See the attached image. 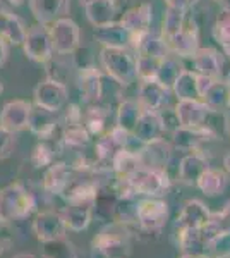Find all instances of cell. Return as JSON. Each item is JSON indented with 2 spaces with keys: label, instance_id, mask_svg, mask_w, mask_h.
Segmentation results:
<instances>
[{
  "label": "cell",
  "instance_id": "cell-1",
  "mask_svg": "<svg viewBox=\"0 0 230 258\" xmlns=\"http://www.w3.org/2000/svg\"><path fill=\"white\" fill-rule=\"evenodd\" d=\"M36 202L21 182H12L0 189V220H23L35 212Z\"/></svg>",
  "mask_w": 230,
  "mask_h": 258
},
{
  "label": "cell",
  "instance_id": "cell-2",
  "mask_svg": "<svg viewBox=\"0 0 230 258\" xmlns=\"http://www.w3.org/2000/svg\"><path fill=\"white\" fill-rule=\"evenodd\" d=\"M131 229L114 220L95 236L93 248L103 258H127L131 253Z\"/></svg>",
  "mask_w": 230,
  "mask_h": 258
},
{
  "label": "cell",
  "instance_id": "cell-3",
  "mask_svg": "<svg viewBox=\"0 0 230 258\" xmlns=\"http://www.w3.org/2000/svg\"><path fill=\"white\" fill-rule=\"evenodd\" d=\"M100 62L108 76L122 86H129L137 78L136 55L129 48L103 47L100 52Z\"/></svg>",
  "mask_w": 230,
  "mask_h": 258
},
{
  "label": "cell",
  "instance_id": "cell-4",
  "mask_svg": "<svg viewBox=\"0 0 230 258\" xmlns=\"http://www.w3.org/2000/svg\"><path fill=\"white\" fill-rule=\"evenodd\" d=\"M125 181L137 197L144 198H160L170 189V177L165 170L151 169L141 165L136 172H132Z\"/></svg>",
  "mask_w": 230,
  "mask_h": 258
},
{
  "label": "cell",
  "instance_id": "cell-5",
  "mask_svg": "<svg viewBox=\"0 0 230 258\" xmlns=\"http://www.w3.org/2000/svg\"><path fill=\"white\" fill-rule=\"evenodd\" d=\"M169 222V203L160 198H143L137 203V226L144 232H158Z\"/></svg>",
  "mask_w": 230,
  "mask_h": 258
},
{
  "label": "cell",
  "instance_id": "cell-6",
  "mask_svg": "<svg viewBox=\"0 0 230 258\" xmlns=\"http://www.w3.org/2000/svg\"><path fill=\"white\" fill-rule=\"evenodd\" d=\"M24 53L28 59L38 62V64H47L53 57V43L50 36V28L47 24H35L26 33L24 38Z\"/></svg>",
  "mask_w": 230,
  "mask_h": 258
},
{
  "label": "cell",
  "instance_id": "cell-7",
  "mask_svg": "<svg viewBox=\"0 0 230 258\" xmlns=\"http://www.w3.org/2000/svg\"><path fill=\"white\" fill-rule=\"evenodd\" d=\"M53 52L58 55H72L81 47V30L72 19L60 18L50 28Z\"/></svg>",
  "mask_w": 230,
  "mask_h": 258
},
{
  "label": "cell",
  "instance_id": "cell-8",
  "mask_svg": "<svg viewBox=\"0 0 230 258\" xmlns=\"http://www.w3.org/2000/svg\"><path fill=\"white\" fill-rule=\"evenodd\" d=\"M28 129L36 135L40 140H53L60 141L62 129H64V122L58 120V112H50L40 105H33L31 103V112H29V120H28Z\"/></svg>",
  "mask_w": 230,
  "mask_h": 258
},
{
  "label": "cell",
  "instance_id": "cell-9",
  "mask_svg": "<svg viewBox=\"0 0 230 258\" xmlns=\"http://www.w3.org/2000/svg\"><path fill=\"white\" fill-rule=\"evenodd\" d=\"M31 229L40 243H48V241L65 238V232H67V226H65L62 214L53 210L40 212L33 220Z\"/></svg>",
  "mask_w": 230,
  "mask_h": 258
},
{
  "label": "cell",
  "instance_id": "cell-10",
  "mask_svg": "<svg viewBox=\"0 0 230 258\" xmlns=\"http://www.w3.org/2000/svg\"><path fill=\"white\" fill-rule=\"evenodd\" d=\"M67 86L64 83L48 80V78L35 88V103L50 112H60L67 103Z\"/></svg>",
  "mask_w": 230,
  "mask_h": 258
},
{
  "label": "cell",
  "instance_id": "cell-11",
  "mask_svg": "<svg viewBox=\"0 0 230 258\" xmlns=\"http://www.w3.org/2000/svg\"><path fill=\"white\" fill-rule=\"evenodd\" d=\"M163 133H165V122H163L162 112L143 109L131 135L141 145H146L151 143V141L162 140Z\"/></svg>",
  "mask_w": 230,
  "mask_h": 258
},
{
  "label": "cell",
  "instance_id": "cell-12",
  "mask_svg": "<svg viewBox=\"0 0 230 258\" xmlns=\"http://www.w3.org/2000/svg\"><path fill=\"white\" fill-rule=\"evenodd\" d=\"M215 110H211L203 100H179L174 109L179 126L199 127L208 126V119Z\"/></svg>",
  "mask_w": 230,
  "mask_h": 258
},
{
  "label": "cell",
  "instance_id": "cell-13",
  "mask_svg": "<svg viewBox=\"0 0 230 258\" xmlns=\"http://www.w3.org/2000/svg\"><path fill=\"white\" fill-rule=\"evenodd\" d=\"M65 220L67 231L83 232L90 227L95 215V200H81V202L65 203V209L60 212Z\"/></svg>",
  "mask_w": 230,
  "mask_h": 258
},
{
  "label": "cell",
  "instance_id": "cell-14",
  "mask_svg": "<svg viewBox=\"0 0 230 258\" xmlns=\"http://www.w3.org/2000/svg\"><path fill=\"white\" fill-rule=\"evenodd\" d=\"M215 138H216V133L208 126H199V127L179 126L177 129L172 131V145L175 148L184 150V152L198 150L203 143Z\"/></svg>",
  "mask_w": 230,
  "mask_h": 258
},
{
  "label": "cell",
  "instance_id": "cell-15",
  "mask_svg": "<svg viewBox=\"0 0 230 258\" xmlns=\"http://www.w3.org/2000/svg\"><path fill=\"white\" fill-rule=\"evenodd\" d=\"M211 220V212L199 200H189L182 207L181 214L175 220V229H191V231H201Z\"/></svg>",
  "mask_w": 230,
  "mask_h": 258
},
{
  "label": "cell",
  "instance_id": "cell-16",
  "mask_svg": "<svg viewBox=\"0 0 230 258\" xmlns=\"http://www.w3.org/2000/svg\"><path fill=\"white\" fill-rule=\"evenodd\" d=\"M31 103L26 100H12L4 105L0 112V126L11 133H19L28 127Z\"/></svg>",
  "mask_w": 230,
  "mask_h": 258
},
{
  "label": "cell",
  "instance_id": "cell-17",
  "mask_svg": "<svg viewBox=\"0 0 230 258\" xmlns=\"http://www.w3.org/2000/svg\"><path fill=\"white\" fill-rule=\"evenodd\" d=\"M131 47L134 48L136 55H151L158 59H165L167 55H170L167 40L162 35H155L151 30L131 35Z\"/></svg>",
  "mask_w": 230,
  "mask_h": 258
},
{
  "label": "cell",
  "instance_id": "cell-18",
  "mask_svg": "<svg viewBox=\"0 0 230 258\" xmlns=\"http://www.w3.org/2000/svg\"><path fill=\"white\" fill-rule=\"evenodd\" d=\"M210 167V159L203 150H191L179 164V179L187 186H196L199 176Z\"/></svg>",
  "mask_w": 230,
  "mask_h": 258
},
{
  "label": "cell",
  "instance_id": "cell-19",
  "mask_svg": "<svg viewBox=\"0 0 230 258\" xmlns=\"http://www.w3.org/2000/svg\"><path fill=\"white\" fill-rule=\"evenodd\" d=\"M143 167H151V169H162L169 165L170 159H172V145L167 143L165 140H157L151 143H146L139 148L137 152Z\"/></svg>",
  "mask_w": 230,
  "mask_h": 258
},
{
  "label": "cell",
  "instance_id": "cell-20",
  "mask_svg": "<svg viewBox=\"0 0 230 258\" xmlns=\"http://www.w3.org/2000/svg\"><path fill=\"white\" fill-rule=\"evenodd\" d=\"M169 91L158 80H143L137 90V103L146 110H162L169 98Z\"/></svg>",
  "mask_w": 230,
  "mask_h": 258
},
{
  "label": "cell",
  "instance_id": "cell-21",
  "mask_svg": "<svg viewBox=\"0 0 230 258\" xmlns=\"http://www.w3.org/2000/svg\"><path fill=\"white\" fill-rule=\"evenodd\" d=\"M29 9L40 24H50L69 14L70 0H29Z\"/></svg>",
  "mask_w": 230,
  "mask_h": 258
},
{
  "label": "cell",
  "instance_id": "cell-22",
  "mask_svg": "<svg viewBox=\"0 0 230 258\" xmlns=\"http://www.w3.org/2000/svg\"><path fill=\"white\" fill-rule=\"evenodd\" d=\"M167 43H169V50L170 53L177 57H191L198 52L199 48V38H198V28H196L194 21L191 23V26H186L179 33H175L174 36L167 38Z\"/></svg>",
  "mask_w": 230,
  "mask_h": 258
},
{
  "label": "cell",
  "instance_id": "cell-23",
  "mask_svg": "<svg viewBox=\"0 0 230 258\" xmlns=\"http://www.w3.org/2000/svg\"><path fill=\"white\" fill-rule=\"evenodd\" d=\"M93 38L98 43H102L103 47H131V33L125 30L120 21L119 23L112 21V23L103 24V26H96L93 31Z\"/></svg>",
  "mask_w": 230,
  "mask_h": 258
},
{
  "label": "cell",
  "instance_id": "cell-24",
  "mask_svg": "<svg viewBox=\"0 0 230 258\" xmlns=\"http://www.w3.org/2000/svg\"><path fill=\"white\" fill-rule=\"evenodd\" d=\"M78 88L79 93L85 102L88 103H96L100 98H102V91H103V85H102V74L100 71L90 66V68H83L78 69Z\"/></svg>",
  "mask_w": 230,
  "mask_h": 258
},
{
  "label": "cell",
  "instance_id": "cell-25",
  "mask_svg": "<svg viewBox=\"0 0 230 258\" xmlns=\"http://www.w3.org/2000/svg\"><path fill=\"white\" fill-rule=\"evenodd\" d=\"M72 165H67L65 162H53L48 165L43 176V189L48 195H62L65 186L69 184L72 177Z\"/></svg>",
  "mask_w": 230,
  "mask_h": 258
},
{
  "label": "cell",
  "instance_id": "cell-26",
  "mask_svg": "<svg viewBox=\"0 0 230 258\" xmlns=\"http://www.w3.org/2000/svg\"><path fill=\"white\" fill-rule=\"evenodd\" d=\"M194 62V69L198 74L213 78V80H220L221 69H223V60H221L220 52L215 48H198V52L192 55Z\"/></svg>",
  "mask_w": 230,
  "mask_h": 258
},
{
  "label": "cell",
  "instance_id": "cell-27",
  "mask_svg": "<svg viewBox=\"0 0 230 258\" xmlns=\"http://www.w3.org/2000/svg\"><path fill=\"white\" fill-rule=\"evenodd\" d=\"M151 21H153V6L144 2L141 6L134 7V9L125 12L124 18L120 19V23L124 24V28L131 35H137V33L149 31Z\"/></svg>",
  "mask_w": 230,
  "mask_h": 258
},
{
  "label": "cell",
  "instance_id": "cell-28",
  "mask_svg": "<svg viewBox=\"0 0 230 258\" xmlns=\"http://www.w3.org/2000/svg\"><path fill=\"white\" fill-rule=\"evenodd\" d=\"M198 189L201 191L203 195L210 198L220 197V195L225 193L228 186V176L225 170L221 169H215V167H208L204 172L199 176L198 182H196Z\"/></svg>",
  "mask_w": 230,
  "mask_h": 258
},
{
  "label": "cell",
  "instance_id": "cell-29",
  "mask_svg": "<svg viewBox=\"0 0 230 258\" xmlns=\"http://www.w3.org/2000/svg\"><path fill=\"white\" fill-rule=\"evenodd\" d=\"M83 6H85L88 21L95 28L115 21V14H117L115 0H88Z\"/></svg>",
  "mask_w": 230,
  "mask_h": 258
},
{
  "label": "cell",
  "instance_id": "cell-30",
  "mask_svg": "<svg viewBox=\"0 0 230 258\" xmlns=\"http://www.w3.org/2000/svg\"><path fill=\"white\" fill-rule=\"evenodd\" d=\"M26 28L18 16L11 14L9 11H0V36L11 41L12 45H23L26 38Z\"/></svg>",
  "mask_w": 230,
  "mask_h": 258
},
{
  "label": "cell",
  "instance_id": "cell-31",
  "mask_svg": "<svg viewBox=\"0 0 230 258\" xmlns=\"http://www.w3.org/2000/svg\"><path fill=\"white\" fill-rule=\"evenodd\" d=\"M141 167V160L137 152H132L129 148H122L112 160V170L117 177L127 179L132 172H136Z\"/></svg>",
  "mask_w": 230,
  "mask_h": 258
},
{
  "label": "cell",
  "instance_id": "cell-32",
  "mask_svg": "<svg viewBox=\"0 0 230 258\" xmlns=\"http://www.w3.org/2000/svg\"><path fill=\"white\" fill-rule=\"evenodd\" d=\"M172 91L179 100H201L198 91V73L184 69L181 76L175 80Z\"/></svg>",
  "mask_w": 230,
  "mask_h": 258
},
{
  "label": "cell",
  "instance_id": "cell-33",
  "mask_svg": "<svg viewBox=\"0 0 230 258\" xmlns=\"http://www.w3.org/2000/svg\"><path fill=\"white\" fill-rule=\"evenodd\" d=\"M110 115V112L105 107L100 105H91L85 114H83V126L88 129L91 136H102L105 135L107 127V119Z\"/></svg>",
  "mask_w": 230,
  "mask_h": 258
},
{
  "label": "cell",
  "instance_id": "cell-34",
  "mask_svg": "<svg viewBox=\"0 0 230 258\" xmlns=\"http://www.w3.org/2000/svg\"><path fill=\"white\" fill-rule=\"evenodd\" d=\"M184 71V66L179 62V57L170 53L167 55L165 59H162L160 62V69H158V74H157V80L162 83L165 88L172 90L175 80L181 76V73Z\"/></svg>",
  "mask_w": 230,
  "mask_h": 258
},
{
  "label": "cell",
  "instance_id": "cell-35",
  "mask_svg": "<svg viewBox=\"0 0 230 258\" xmlns=\"http://www.w3.org/2000/svg\"><path fill=\"white\" fill-rule=\"evenodd\" d=\"M141 105L134 100H124L119 103V109H117V126L125 129L127 133H132L137 119L141 114Z\"/></svg>",
  "mask_w": 230,
  "mask_h": 258
},
{
  "label": "cell",
  "instance_id": "cell-36",
  "mask_svg": "<svg viewBox=\"0 0 230 258\" xmlns=\"http://www.w3.org/2000/svg\"><path fill=\"white\" fill-rule=\"evenodd\" d=\"M228 97H230V88L227 86V83L221 80H215V83L210 86V90L204 93L203 102L206 103L211 110L218 112L227 107Z\"/></svg>",
  "mask_w": 230,
  "mask_h": 258
},
{
  "label": "cell",
  "instance_id": "cell-37",
  "mask_svg": "<svg viewBox=\"0 0 230 258\" xmlns=\"http://www.w3.org/2000/svg\"><path fill=\"white\" fill-rule=\"evenodd\" d=\"M41 256L43 258H78L74 244L65 238L41 243Z\"/></svg>",
  "mask_w": 230,
  "mask_h": 258
},
{
  "label": "cell",
  "instance_id": "cell-38",
  "mask_svg": "<svg viewBox=\"0 0 230 258\" xmlns=\"http://www.w3.org/2000/svg\"><path fill=\"white\" fill-rule=\"evenodd\" d=\"M91 140V135L83 124H74V126H64L60 136V143L69 148H85Z\"/></svg>",
  "mask_w": 230,
  "mask_h": 258
},
{
  "label": "cell",
  "instance_id": "cell-39",
  "mask_svg": "<svg viewBox=\"0 0 230 258\" xmlns=\"http://www.w3.org/2000/svg\"><path fill=\"white\" fill-rule=\"evenodd\" d=\"M186 24V12L174 9V7H167L165 14H163V26H162V36L163 38H170L175 33H179Z\"/></svg>",
  "mask_w": 230,
  "mask_h": 258
},
{
  "label": "cell",
  "instance_id": "cell-40",
  "mask_svg": "<svg viewBox=\"0 0 230 258\" xmlns=\"http://www.w3.org/2000/svg\"><path fill=\"white\" fill-rule=\"evenodd\" d=\"M213 38L216 40V43H220L223 52H227L230 48V11L228 9L221 11L215 21V24H213Z\"/></svg>",
  "mask_w": 230,
  "mask_h": 258
},
{
  "label": "cell",
  "instance_id": "cell-41",
  "mask_svg": "<svg viewBox=\"0 0 230 258\" xmlns=\"http://www.w3.org/2000/svg\"><path fill=\"white\" fill-rule=\"evenodd\" d=\"M162 59L151 55H136V69L137 78L143 80H157L158 69H160Z\"/></svg>",
  "mask_w": 230,
  "mask_h": 258
},
{
  "label": "cell",
  "instance_id": "cell-42",
  "mask_svg": "<svg viewBox=\"0 0 230 258\" xmlns=\"http://www.w3.org/2000/svg\"><path fill=\"white\" fill-rule=\"evenodd\" d=\"M55 162V150H53L47 141H41L35 147L31 153V164L35 165L36 169H45L48 165H52Z\"/></svg>",
  "mask_w": 230,
  "mask_h": 258
},
{
  "label": "cell",
  "instance_id": "cell-43",
  "mask_svg": "<svg viewBox=\"0 0 230 258\" xmlns=\"http://www.w3.org/2000/svg\"><path fill=\"white\" fill-rule=\"evenodd\" d=\"M16 140H14V133L7 131L0 126V160H6L11 157L12 150H14Z\"/></svg>",
  "mask_w": 230,
  "mask_h": 258
},
{
  "label": "cell",
  "instance_id": "cell-44",
  "mask_svg": "<svg viewBox=\"0 0 230 258\" xmlns=\"http://www.w3.org/2000/svg\"><path fill=\"white\" fill-rule=\"evenodd\" d=\"M64 126H74V124H83V110L79 109L76 103H70L65 109V117H64Z\"/></svg>",
  "mask_w": 230,
  "mask_h": 258
},
{
  "label": "cell",
  "instance_id": "cell-45",
  "mask_svg": "<svg viewBox=\"0 0 230 258\" xmlns=\"http://www.w3.org/2000/svg\"><path fill=\"white\" fill-rule=\"evenodd\" d=\"M211 219L221 227V231L230 232V202L223 207V210H221V212L211 214Z\"/></svg>",
  "mask_w": 230,
  "mask_h": 258
},
{
  "label": "cell",
  "instance_id": "cell-46",
  "mask_svg": "<svg viewBox=\"0 0 230 258\" xmlns=\"http://www.w3.org/2000/svg\"><path fill=\"white\" fill-rule=\"evenodd\" d=\"M198 2L199 0H165L167 7H174V9H179V11H184V12L192 9Z\"/></svg>",
  "mask_w": 230,
  "mask_h": 258
},
{
  "label": "cell",
  "instance_id": "cell-47",
  "mask_svg": "<svg viewBox=\"0 0 230 258\" xmlns=\"http://www.w3.org/2000/svg\"><path fill=\"white\" fill-rule=\"evenodd\" d=\"M215 83L213 78H208V76H203V74H198V91H199V97H204V93H206L208 90H210V86Z\"/></svg>",
  "mask_w": 230,
  "mask_h": 258
},
{
  "label": "cell",
  "instance_id": "cell-48",
  "mask_svg": "<svg viewBox=\"0 0 230 258\" xmlns=\"http://www.w3.org/2000/svg\"><path fill=\"white\" fill-rule=\"evenodd\" d=\"M7 53H9V48H7L6 40L0 36V66H4V62L7 60Z\"/></svg>",
  "mask_w": 230,
  "mask_h": 258
},
{
  "label": "cell",
  "instance_id": "cell-49",
  "mask_svg": "<svg viewBox=\"0 0 230 258\" xmlns=\"http://www.w3.org/2000/svg\"><path fill=\"white\" fill-rule=\"evenodd\" d=\"M9 244H11L9 239H6L4 236H0V255H2V253L6 251L7 248H9Z\"/></svg>",
  "mask_w": 230,
  "mask_h": 258
},
{
  "label": "cell",
  "instance_id": "cell-50",
  "mask_svg": "<svg viewBox=\"0 0 230 258\" xmlns=\"http://www.w3.org/2000/svg\"><path fill=\"white\" fill-rule=\"evenodd\" d=\"M223 167L230 174V152H227V155L223 157Z\"/></svg>",
  "mask_w": 230,
  "mask_h": 258
},
{
  "label": "cell",
  "instance_id": "cell-51",
  "mask_svg": "<svg viewBox=\"0 0 230 258\" xmlns=\"http://www.w3.org/2000/svg\"><path fill=\"white\" fill-rule=\"evenodd\" d=\"M181 258H211V256H208V255H189V253H184Z\"/></svg>",
  "mask_w": 230,
  "mask_h": 258
},
{
  "label": "cell",
  "instance_id": "cell-52",
  "mask_svg": "<svg viewBox=\"0 0 230 258\" xmlns=\"http://www.w3.org/2000/svg\"><path fill=\"white\" fill-rule=\"evenodd\" d=\"M12 258H36V256L31 255V253H18V255H14Z\"/></svg>",
  "mask_w": 230,
  "mask_h": 258
},
{
  "label": "cell",
  "instance_id": "cell-53",
  "mask_svg": "<svg viewBox=\"0 0 230 258\" xmlns=\"http://www.w3.org/2000/svg\"><path fill=\"white\" fill-rule=\"evenodd\" d=\"M225 83H227V86H228V88H230V71H228L227 78H225Z\"/></svg>",
  "mask_w": 230,
  "mask_h": 258
},
{
  "label": "cell",
  "instance_id": "cell-54",
  "mask_svg": "<svg viewBox=\"0 0 230 258\" xmlns=\"http://www.w3.org/2000/svg\"><path fill=\"white\" fill-rule=\"evenodd\" d=\"M4 227H6V222H4V220H0V232H2Z\"/></svg>",
  "mask_w": 230,
  "mask_h": 258
},
{
  "label": "cell",
  "instance_id": "cell-55",
  "mask_svg": "<svg viewBox=\"0 0 230 258\" xmlns=\"http://www.w3.org/2000/svg\"><path fill=\"white\" fill-rule=\"evenodd\" d=\"M4 93V86H2V83H0V95Z\"/></svg>",
  "mask_w": 230,
  "mask_h": 258
},
{
  "label": "cell",
  "instance_id": "cell-56",
  "mask_svg": "<svg viewBox=\"0 0 230 258\" xmlns=\"http://www.w3.org/2000/svg\"><path fill=\"white\" fill-rule=\"evenodd\" d=\"M0 4H9V0H0Z\"/></svg>",
  "mask_w": 230,
  "mask_h": 258
},
{
  "label": "cell",
  "instance_id": "cell-57",
  "mask_svg": "<svg viewBox=\"0 0 230 258\" xmlns=\"http://www.w3.org/2000/svg\"><path fill=\"white\" fill-rule=\"evenodd\" d=\"M227 109L230 110V97H228V102H227Z\"/></svg>",
  "mask_w": 230,
  "mask_h": 258
},
{
  "label": "cell",
  "instance_id": "cell-58",
  "mask_svg": "<svg viewBox=\"0 0 230 258\" xmlns=\"http://www.w3.org/2000/svg\"><path fill=\"white\" fill-rule=\"evenodd\" d=\"M227 127H228V136H230V122H227Z\"/></svg>",
  "mask_w": 230,
  "mask_h": 258
},
{
  "label": "cell",
  "instance_id": "cell-59",
  "mask_svg": "<svg viewBox=\"0 0 230 258\" xmlns=\"http://www.w3.org/2000/svg\"><path fill=\"white\" fill-rule=\"evenodd\" d=\"M4 9V4H0V11H2Z\"/></svg>",
  "mask_w": 230,
  "mask_h": 258
},
{
  "label": "cell",
  "instance_id": "cell-60",
  "mask_svg": "<svg viewBox=\"0 0 230 258\" xmlns=\"http://www.w3.org/2000/svg\"><path fill=\"white\" fill-rule=\"evenodd\" d=\"M88 2V0H81V4H86Z\"/></svg>",
  "mask_w": 230,
  "mask_h": 258
}]
</instances>
